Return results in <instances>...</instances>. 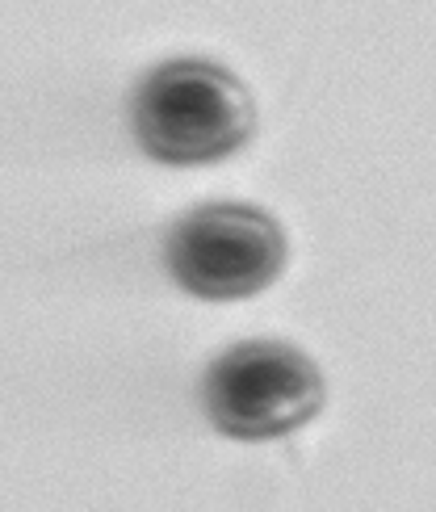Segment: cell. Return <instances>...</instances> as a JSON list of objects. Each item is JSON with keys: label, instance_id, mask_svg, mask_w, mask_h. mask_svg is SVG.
Wrapping results in <instances>:
<instances>
[{"label": "cell", "instance_id": "6da1fadb", "mask_svg": "<svg viewBox=\"0 0 436 512\" xmlns=\"http://www.w3.org/2000/svg\"><path fill=\"white\" fill-rule=\"evenodd\" d=\"M130 122L160 164H210L252 139L256 101L210 59H168L143 76Z\"/></svg>", "mask_w": 436, "mask_h": 512}, {"label": "cell", "instance_id": "7a4b0ae2", "mask_svg": "<svg viewBox=\"0 0 436 512\" xmlns=\"http://www.w3.org/2000/svg\"><path fill=\"white\" fill-rule=\"evenodd\" d=\"M323 374L286 340H239L210 361L202 399L223 437L277 441L311 424L323 408Z\"/></svg>", "mask_w": 436, "mask_h": 512}, {"label": "cell", "instance_id": "3957f363", "mask_svg": "<svg viewBox=\"0 0 436 512\" xmlns=\"http://www.w3.org/2000/svg\"><path fill=\"white\" fill-rule=\"evenodd\" d=\"M168 269L198 298H248L286 269V231L252 202H206L168 231Z\"/></svg>", "mask_w": 436, "mask_h": 512}]
</instances>
